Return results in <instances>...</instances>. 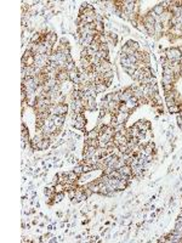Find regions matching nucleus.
Wrapping results in <instances>:
<instances>
[{"label":"nucleus","mask_w":182,"mask_h":243,"mask_svg":"<svg viewBox=\"0 0 182 243\" xmlns=\"http://www.w3.org/2000/svg\"><path fill=\"white\" fill-rule=\"evenodd\" d=\"M49 112L54 116H66L68 112V106L67 104H52L49 107Z\"/></svg>","instance_id":"nucleus-1"},{"label":"nucleus","mask_w":182,"mask_h":243,"mask_svg":"<svg viewBox=\"0 0 182 243\" xmlns=\"http://www.w3.org/2000/svg\"><path fill=\"white\" fill-rule=\"evenodd\" d=\"M164 53H165L166 59L170 60L171 62H180L181 59H182L181 51H180V49H177V47H169Z\"/></svg>","instance_id":"nucleus-2"},{"label":"nucleus","mask_w":182,"mask_h":243,"mask_svg":"<svg viewBox=\"0 0 182 243\" xmlns=\"http://www.w3.org/2000/svg\"><path fill=\"white\" fill-rule=\"evenodd\" d=\"M71 107H72V110H73L74 113L79 114V113H81V112L84 111V108H85L84 101H83V100H73V101L71 102Z\"/></svg>","instance_id":"nucleus-3"},{"label":"nucleus","mask_w":182,"mask_h":243,"mask_svg":"<svg viewBox=\"0 0 182 243\" xmlns=\"http://www.w3.org/2000/svg\"><path fill=\"white\" fill-rule=\"evenodd\" d=\"M83 101H84L85 110H89V111H93V110H95V107H96L95 97H93V96H84Z\"/></svg>","instance_id":"nucleus-4"},{"label":"nucleus","mask_w":182,"mask_h":243,"mask_svg":"<svg viewBox=\"0 0 182 243\" xmlns=\"http://www.w3.org/2000/svg\"><path fill=\"white\" fill-rule=\"evenodd\" d=\"M85 122H86V120H85L84 116H83L81 113H79V114H77V117H75V119H74L73 126L77 128V129L84 130V129H85Z\"/></svg>","instance_id":"nucleus-5"},{"label":"nucleus","mask_w":182,"mask_h":243,"mask_svg":"<svg viewBox=\"0 0 182 243\" xmlns=\"http://www.w3.org/2000/svg\"><path fill=\"white\" fill-rule=\"evenodd\" d=\"M135 125L137 126V128L140 129V131L143 133V134H146V131H148L149 128H151V123H149V122H146V120H139V122L135 123Z\"/></svg>","instance_id":"nucleus-6"},{"label":"nucleus","mask_w":182,"mask_h":243,"mask_svg":"<svg viewBox=\"0 0 182 243\" xmlns=\"http://www.w3.org/2000/svg\"><path fill=\"white\" fill-rule=\"evenodd\" d=\"M129 116H130V112H118L115 114L118 124H125L127 118H129Z\"/></svg>","instance_id":"nucleus-7"},{"label":"nucleus","mask_w":182,"mask_h":243,"mask_svg":"<svg viewBox=\"0 0 182 243\" xmlns=\"http://www.w3.org/2000/svg\"><path fill=\"white\" fill-rule=\"evenodd\" d=\"M141 102L137 100V99H136V97L135 96H132L131 97V99H129L126 102H125V105L127 106V108H129V111H132L133 108H136V107H137L139 105H140Z\"/></svg>","instance_id":"nucleus-8"},{"label":"nucleus","mask_w":182,"mask_h":243,"mask_svg":"<svg viewBox=\"0 0 182 243\" xmlns=\"http://www.w3.org/2000/svg\"><path fill=\"white\" fill-rule=\"evenodd\" d=\"M69 79V75H68V72L64 69V71H60L58 74H57V80L60 82V84L62 83H66V80Z\"/></svg>","instance_id":"nucleus-9"},{"label":"nucleus","mask_w":182,"mask_h":243,"mask_svg":"<svg viewBox=\"0 0 182 243\" xmlns=\"http://www.w3.org/2000/svg\"><path fill=\"white\" fill-rule=\"evenodd\" d=\"M50 139H46L45 137L44 140H41L38 145H36V150H45V149H48L49 147V145H50Z\"/></svg>","instance_id":"nucleus-10"},{"label":"nucleus","mask_w":182,"mask_h":243,"mask_svg":"<svg viewBox=\"0 0 182 243\" xmlns=\"http://www.w3.org/2000/svg\"><path fill=\"white\" fill-rule=\"evenodd\" d=\"M118 171H119L121 175H127V176H131V175H132V169H131V167L127 165V164H125L124 167H121L120 169H118Z\"/></svg>","instance_id":"nucleus-11"},{"label":"nucleus","mask_w":182,"mask_h":243,"mask_svg":"<svg viewBox=\"0 0 182 243\" xmlns=\"http://www.w3.org/2000/svg\"><path fill=\"white\" fill-rule=\"evenodd\" d=\"M175 79H176L175 75H165L164 74L163 78H162V82H163V85H165V84H174Z\"/></svg>","instance_id":"nucleus-12"},{"label":"nucleus","mask_w":182,"mask_h":243,"mask_svg":"<svg viewBox=\"0 0 182 243\" xmlns=\"http://www.w3.org/2000/svg\"><path fill=\"white\" fill-rule=\"evenodd\" d=\"M157 16H162L163 14H164V11H165V9H164V6L162 5V3L160 4H158V5H155L154 8H153V10H152Z\"/></svg>","instance_id":"nucleus-13"},{"label":"nucleus","mask_w":182,"mask_h":243,"mask_svg":"<svg viewBox=\"0 0 182 243\" xmlns=\"http://www.w3.org/2000/svg\"><path fill=\"white\" fill-rule=\"evenodd\" d=\"M56 39H57V35H56L55 33H49V34L45 35V38H44V40H46V41H49V43H51V44H55V43H56Z\"/></svg>","instance_id":"nucleus-14"},{"label":"nucleus","mask_w":182,"mask_h":243,"mask_svg":"<svg viewBox=\"0 0 182 243\" xmlns=\"http://www.w3.org/2000/svg\"><path fill=\"white\" fill-rule=\"evenodd\" d=\"M99 135H100V129L96 128V129H94V130L89 131V134H87V139H99Z\"/></svg>","instance_id":"nucleus-15"},{"label":"nucleus","mask_w":182,"mask_h":243,"mask_svg":"<svg viewBox=\"0 0 182 243\" xmlns=\"http://www.w3.org/2000/svg\"><path fill=\"white\" fill-rule=\"evenodd\" d=\"M95 30H96L97 34H102L103 30H105V26H103V23H102V22H97V21H95Z\"/></svg>","instance_id":"nucleus-16"},{"label":"nucleus","mask_w":182,"mask_h":243,"mask_svg":"<svg viewBox=\"0 0 182 243\" xmlns=\"http://www.w3.org/2000/svg\"><path fill=\"white\" fill-rule=\"evenodd\" d=\"M129 180H124V179H119L118 184H117V190H124L127 186Z\"/></svg>","instance_id":"nucleus-17"},{"label":"nucleus","mask_w":182,"mask_h":243,"mask_svg":"<svg viewBox=\"0 0 182 243\" xmlns=\"http://www.w3.org/2000/svg\"><path fill=\"white\" fill-rule=\"evenodd\" d=\"M54 187H55V192H56V193H63V191L66 190V186H64V184H62V182H57Z\"/></svg>","instance_id":"nucleus-18"},{"label":"nucleus","mask_w":182,"mask_h":243,"mask_svg":"<svg viewBox=\"0 0 182 243\" xmlns=\"http://www.w3.org/2000/svg\"><path fill=\"white\" fill-rule=\"evenodd\" d=\"M126 45H127V46H130V47L132 49V50H133L135 53H137V51H139V49H140L139 44L136 43V41H132V40H129V41L126 43Z\"/></svg>","instance_id":"nucleus-19"},{"label":"nucleus","mask_w":182,"mask_h":243,"mask_svg":"<svg viewBox=\"0 0 182 243\" xmlns=\"http://www.w3.org/2000/svg\"><path fill=\"white\" fill-rule=\"evenodd\" d=\"M77 175H81V174H84V164H80V165H77L75 168H74V170H73Z\"/></svg>","instance_id":"nucleus-20"},{"label":"nucleus","mask_w":182,"mask_h":243,"mask_svg":"<svg viewBox=\"0 0 182 243\" xmlns=\"http://www.w3.org/2000/svg\"><path fill=\"white\" fill-rule=\"evenodd\" d=\"M169 108V112L170 113H177V112H181V107L178 105H174L171 107H168Z\"/></svg>","instance_id":"nucleus-21"},{"label":"nucleus","mask_w":182,"mask_h":243,"mask_svg":"<svg viewBox=\"0 0 182 243\" xmlns=\"http://www.w3.org/2000/svg\"><path fill=\"white\" fill-rule=\"evenodd\" d=\"M106 89H107V85H106V84H97V85H96V91H97V92L105 91Z\"/></svg>","instance_id":"nucleus-22"},{"label":"nucleus","mask_w":182,"mask_h":243,"mask_svg":"<svg viewBox=\"0 0 182 243\" xmlns=\"http://www.w3.org/2000/svg\"><path fill=\"white\" fill-rule=\"evenodd\" d=\"M175 231H177V232L182 233V221L177 220V222H176V226H175Z\"/></svg>","instance_id":"nucleus-23"},{"label":"nucleus","mask_w":182,"mask_h":243,"mask_svg":"<svg viewBox=\"0 0 182 243\" xmlns=\"http://www.w3.org/2000/svg\"><path fill=\"white\" fill-rule=\"evenodd\" d=\"M62 198H63V193H55L52 200H54V202H60Z\"/></svg>","instance_id":"nucleus-24"},{"label":"nucleus","mask_w":182,"mask_h":243,"mask_svg":"<svg viewBox=\"0 0 182 243\" xmlns=\"http://www.w3.org/2000/svg\"><path fill=\"white\" fill-rule=\"evenodd\" d=\"M68 197H69L71 200H74V197H75V188H71V190H69Z\"/></svg>","instance_id":"nucleus-25"},{"label":"nucleus","mask_w":182,"mask_h":243,"mask_svg":"<svg viewBox=\"0 0 182 243\" xmlns=\"http://www.w3.org/2000/svg\"><path fill=\"white\" fill-rule=\"evenodd\" d=\"M105 75V79H111L112 80V78H113V75H114V73H113V71H109V72H107V73H105L103 74Z\"/></svg>","instance_id":"nucleus-26"},{"label":"nucleus","mask_w":182,"mask_h":243,"mask_svg":"<svg viewBox=\"0 0 182 243\" xmlns=\"http://www.w3.org/2000/svg\"><path fill=\"white\" fill-rule=\"evenodd\" d=\"M172 88H174V84H165V85H164V90H165V92L171 91Z\"/></svg>","instance_id":"nucleus-27"},{"label":"nucleus","mask_w":182,"mask_h":243,"mask_svg":"<svg viewBox=\"0 0 182 243\" xmlns=\"http://www.w3.org/2000/svg\"><path fill=\"white\" fill-rule=\"evenodd\" d=\"M177 123H178V125H180V128L182 126V113H180L178 116H177Z\"/></svg>","instance_id":"nucleus-28"},{"label":"nucleus","mask_w":182,"mask_h":243,"mask_svg":"<svg viewBox=\"0 0 182 243\" xmlns=\"http://www.w3.org/2000/svg\"><path fill=\"white\" fill-rule=\"evenodd\" d=\"M180 51H181V55H182V46L180 47Z\"/></svg>","instance_id":"nucleus-29"}]
</instances>
